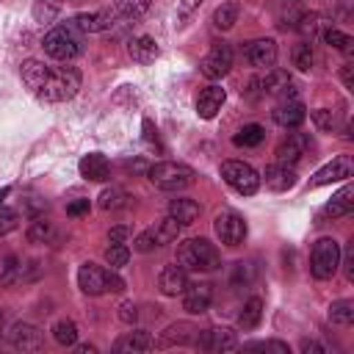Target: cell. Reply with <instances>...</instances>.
I'll use <instances>...</instances> for the list:
<instances>
[{"label":"cell","instance_id":"obj_1","mask_svg":"<svg viewBox=\"0 0 354 354\" xmlns=\"http://www.w3.org/2000/svg\"><path fill=\"white\" fill-rule=\"evenodd\" d=\"M80 88V72L75 66H47L36 97L44 102H66Z\"/></svg>","mask_w":354,"mask_h":354},{"label":"cell","instance_id":"obj_2","mask_svg":"<svg viewBox=\"0 0 354 354\" xmlns=\"http://www.w3.org/2000/svg\"><path fill=\"white\" fill-rule=\"evenodd\" d=\"M177 263L185 271H216L221 266V254L207 238H191L177 246Z\"/></svg>","mask_w":354,"mask_h":354},{"label":"cell","instance_id":"obj_3","mask_svg":"<svg viewBox=\"0 0 354 354\" xmlns=\"http://www.w3.org/2000/svg\"><path fill=\"white\" fill-rule=\"evenodd\" d=\"M147 177L160 191H183V188H188L194 183V169H188L185 163L160 160V163L147 169Z\"/></svg>","mask_w":354,"mask_h":354},{"label":"cell","instance_id":"obj_4","mask_svg":"<svg viewBox=\"0 0 354 354\" xmlns=\"http://www.w3.org/2000/svg\"><path fill=\"white\" fill-rule=\"evenodd\" d=\"M41 47L50 58L55 61H72L77 53H80V36H77V28L69 22V25H55L44 39H41Z\"/></svg>","mask_w":354,"mask_h":354},{"label":"cell","instance_id":"obj_5","mask_svg":"<svg viewBox=\"0 0 354 354\" xmlns=\"http://www.w3.org/2000/svg\"><path fill=\"white\" fill-rule=\"evenodd\" d=\"M340 257H343V252H340V243L335 238L315 241L313 254H310V274L315 279H332L340 268Z\"/></svg>","mask_w":354,"mask_h":354},{"label":"cell","instance_id":"obj_6","mask_svg":"<svg viewBox=\"0 0 354 354\" xmlns=\"http://www.w3.org/2000/svg\"><path fill=\"white\" fill-rule=\"evenodd\" d=\"M221 177L232 191H238L243 196H252L260 188V174L243 160H224L221 163Z\"/></svg>","mask_w":354,"mask_h":354},{"label":"cell","instance_id":"obj_7","mask_svg":"<svg viewBox=\"0 0 354 354\" xmlns=\"http://www.w3.org/2000/svg\"><path fill=\"white\" fill-rule=\"evenodd\" d=\"M230 66H232V47H230L227 41L210 44V50H207V53L202 55V61H199V72H202L205 77H210V80L224 77V75L230 72Z\"/></svg>","mask_w":354,"mask_h":354},{"label":"cell","instance_id":"obj_8","mask_svg":"<svg viewBox=\"0 0 354 354\" xmlns=\"http://www.w3.org/2000/svg\"><path fill=\"white\" fill-rule=\"evenodd\" d=\"M213 230H216V235H218V241L224 246H241L246 241V221L235 210L218 213L216 221H213Z\"/></svg>","mask_w":354,"mask_h":354},{"label":"cell","instance_id":"obj_9","mask_svg":"<svg viewBox=\"0 0 354 354\" xmlns=\"http://www.w3.org/2000/svg\"><path fill=\"white\" fill-rule=\"evenodd\" d=\"M194 346L202 348V351H232V348H238L241 343H238V337H235L232 329L216 326V329H202V332H196Z\"/></svg>","mask_w":354,"mask_h":354},{"label":"cell","instance_id":"obj_10","mask_svg":"<svg viewBox=\"0 0 354 354\" xmlns=\"http://www.w3.org/2000/svg\"><path fill=\"white\" fill-rule=\"evenodd\" d=\"M243 58L254 66V69H271L277 64V41L274 39H254L243 47Z\"/></svg>","mask_w":354,"mask_h":354},{"label":"cell","instance_id":"obj_11","mask_svg":"<svg viewBox=\"0 0 354 354\" xmlns=\"http://www.w3.org/2000/svg\"><path fill=\"white\" fill-rule=\"evenodd\" d=\"M351 171H354V160H351L348 155H337L332 163L321 166V169L313 174V180H310V188H318V185H329V183L346 180V177H351Z\"/></svg>","mask_w":354,"mask_h":354},{"label":"cell","instance_id":"obj_12","mask_svg":"<svg viewBox=\"0 0 354 354\" xmlns=\"http://www.w3.org/2000/svg\"><path fill=\"white\" fill-rule=\"evenodd\" d=\"M8 343L19 351H39L44 346V335L39 326L33 324H25V321H17L11 329H8Z\"/></svg>","mask_w":354,"mask_h":354},{"label":"cell","instance_id":"obj_13","mask_svg":"<svg viewBox=\"0 0 354 354\" xmlns=\"http://www.w3.org/2000/svg\"><path fill=\"white\" fill-rule=\"evenodd\" d=\"M310 147H313V141H310L307 133H288V138H282L279 147H277V160L293 166L307 155Z\"/></svg>","mask_w":354,"mask_h":354},{"label":"cell","instance_id":"obj_14","mask_svg":"<svg viewBox=\"0 0 354 354\" xmlns=\"http://www.w3.org/2000/svg\"><path fill=\"white\" fill-rule=\"evenodd\" d=\"M77 285L88 296H102L108 293V271L97 263H83L77 271Z\"/></svg>","mask_w":354,"mask_h":354},{"label":"cell","instance_id":"obj_15","mask_svg":"<svg viewBox=\"0 0 354 354\" xmlns=\"http://www.w3.org/2000/svg\"><path fill=\"white\" fill-rule=\"evenodd\" d=\"M271 119L279 124V127H299L304 119H307V108L301 100L290 97V100H279V105L271 111Z\"/></svg>","mask_w":354,"mask_h":354},{"label":"cell","instance_id":"obj_16","mask_svg":"<svg viewBox=\"0 0 354 354\" xmlns=\"http://www.w3.org/2000/svg\"><path fill=\"white\" fill-rule=\"evenodd\" d=\"M213 301V285L210 282H194V285H185L183 290V307L191 313V315H199L210 307Z\"/></svg>","mask_w":354,"mask_h":354},{"label":"cell","instance_id":"obj_17","mask_svg":"<svg viewBox=\"0 0 354 354\" xmlns=\"http://www.w3.org/2000/svg\"><path fill=\"white\" fill-rule=\"evenodd\" d=\"M116 14L111 8H102V11H91V14H77L72 19V25L83 33H100V30H108L111 25H116Z\"/></svg>","mask_w":354,"mask_h":354},{"label":"cell","instance_id":"obj_18","mask_svg":"<svg viewBox=\"0 0 354 354\" xmlns=\"http://www.w3.org/2000/svg\"><path fill=\"white\" fill-rule=\"evenodd\" d=\"M224 100H227L224 88L216 86V83H210V86H205V88L199 91V97H196V113H199L202 119H213V116L221 111Z\"/></svg>","mask_w":354,"mask_h":354},{"label":"cell","instance_id":"obj_19","mask_svg":"<svg viewBox=\"0 0 354 354\" xmlns=\"http://www.w3.org/2000/svg\"><path fill=\"white\" fill-rule=\"evenodd\" d=\"M185 285H188V274L180 263H171L158 274V288L163 296H177L185 290Z\"/></svg>","mask_w":354,"mask_h":354},{"label":"cell","instance_id":"obj_20","mask_svg":"<svg viewBox=\"0 0 354 354\" xmlns=\"http://www.w3.org/2000/svg\"><path fill=\"white\" fill-rule=\"evenodd\" d=\"M196 326L194 324H188V321H177V324H171V326H166V332L160 335V340H158V348H169V346H194V340H196Z\"/></svg>","mask_w":354,"mask_h":354},{"label":"cell","instance_id":"obj_21","mask_svg":"<svg viewBox=\"0 0 354 354\" xmlns=\"http://www.w3.org/2000/svg\"><path fill=\"white\" fill-rule=\"evenodd\" d=\"M77 169H80V174H83L86 180H94V183H105V180L111 177V163H108V158H105L102 152H88V155H83Z\"/></svg>","mask_w":354,"mask_h":354},{"label":"cell","instance_id":"obj_22","mask_svg":"<svg viewBox=\"0 0 354 354\" xmlns=\"http://www.w3.org/2000/svg\"><path fill=\"white\" fill-rule=\"evenodd\" d=\"M127 53H130V58L136 64H152L160 55V47H158V41L152 36H144L141 33V36H133L127 41Z\"/></svg>","mask_w":354,"mask_h":354},{"label":"cell","instance_id":"obj_23","mask_svg":"<svg viewBox=\"0 0 354 354\" xmlns=\"http://www.w3.org/2000/svg\"><path fill=\"white\" fill-rule=\"evenodd\" d=\"M266 185L271 191H279V194L288 191V188H293L296 185V169L288 166V163H271L266 169Z\"/></svg>","mask_w":354,"mask_h":354},{"label":"cell","instance_id":"obj_24","mask_svg":"<svg viewBox=\"0 0 354 354\" xmlns=\"http://www.w3.org/2000/svg\"><path fill=\"white\" fill-rule=\"evenodd\" d=\"M199 213H202L199 202H194V199H188V196H177V199L169 202V216L177 218L183 227H185V224H194V221L199 218Z\"/></svg>","mask_w":354,"mask_h":354},{"label":"cell","instance_id":"obj_25","mask_svg":"<svg viewBox=\"0 0 354 354\" xmlns=\"http://www.w3.org/2000/svg\"><path fill=\"white\" fill-rule=\"evenodd\" d=\"M152 346H155V340L149 337V332L136 329V332L122 335V337L113 343V351H149Z\"/></svg>","mask_w":354,"mask_h":354},{"label":"cell","instance_id":"obj_26","mask_svg":"<svg viewBox=\"0 0 354 354\" xmlns=\"http://www.w3.org/2000/svg\"><path fill=\"white\" fill-rule=\"evenodd\" d=\"M348 213H354V188L351 185H346L340 194H335L332 202L324 207V216H329V218H340Z\"/></svg>","mask_w":354,"mask_h":354},{"label":"cell","instance_id":"obj_27","mask_svg":"<svg viewBox=\"0 0 354 354\" xmlns=\"http://www.w3.org/2000/svg\"><path fill=\"white\" fill-rule=\"evenodd\" d=\"M97 205H100V210H105V213H116V210H124V207L130 205V196H127L124 188L111 185V188H105V191L100 194Z\"/></svg>","mask_w":354,"mask_h":354},{"label":"cell","instance_id":"obj_28","mask_svg":"<svg viewBox=\"0 0 354 354\" xmlns=\"http://www.w3.org/2000/svg\"><path fill=\"white\" fill-rule=\"evenodd\" d=\"M47 72V64L44 61H36V58H28L22 66H19V75H22V83L36 94V88L41 86V77Z\"/></svg>","mask_w":354,"mask_h":354},{"label":"cell","instance_id":"obj_29","mask_svg":"<svg viewBox=\"0 0 354 354\" xmlns=\"http://www.w3.org/2000/svg\"><path fill=\"white\" fill-rule=\"evenodd\" d=\"M147 8H149V0H113L111 3V11L116 14V19H138Z\"/></svg>","mask_w":354,"mask_h":354},{"label":"cell","instance_id":"obj_30","mask_svg":"<svg viewBox=\"0 0 354 354\" xmlns=\"http://www.w3.org/2000/svg\"><path fill=\"white\" fill-rule=\"evenodd\" d=\"M260 318H263V299L252 296V299L243 304V310H241V315H238V324H241V329H254V326L260 324Z\"/></svg>","mask_w":354,"mask_h":354},{"label":"cell","instance_id":"obj_31","mask_svg":"<svg viewBox=\"0 0 354 354\" xmlns=\"http://www.w3.org/2000/svg\"><path fill=\"white\" fill-rule=\"evenodd\" d=\"M238 14H241V8H238V3H221L216 11H213V25L218 28V30H230L235 22H238Z\"/></svg>","mask_w":354,"mask_h":354},{"label":"cell","instance_id":"obj_32","mask_svg":"<svg viewBox=\"0 0 354 354\" xmlns=\"http://www.w3.org/2000/svg\"><path fill=\"white\" fill-rule=\"evenodd\" d=\"M266 138V130H263V124H243L235 136H232V144L235 147H257L260 141Z\"/></svg>","mask_w":354,"mask_h":354},{"label":"cell","instance_id":"obj_33","mask_svg":"<svg viewBox=\"0 0 354 354\" xmlns=\"http://www.w3.org/2000/svg\"><path fill=\"white\" fill-rule=\"evenodd\" d=\"M180 230H183V224H180L177 218H171V216H166L163 221H158V224L152 227V232H155V241H158V246H163V243H171V241H177Z\"/></svg>","mask_w":354,"mask_h":354},{"label":"cell","instance_id":"obj_34","mask_svg":"<svg viewBox=\"0 0 354 354\" xmlns=\"http://www.w3.org/2000/svg\"><path fill=\"white\" fill-rule=\"evenodd\" d=\"M324 41L329 44V47H335V50H340V53H346V55H351L354 53V39L348 36V33H343V30H337V28H324Z\"/></svg>","mask_w":354,"mask_h":354},{"label":"cell","instance_id":"obj_35","mask_svg":"<svg viewBox=\"0 0 354 354\" xmlns=\"http://www.w3.org/2000/svg\"><path fill=\"white\" fill-rule=\"evenodd\" d=\"M329 321L337 326H348L354 321V301L351 299H340L329 304Z\"/></svg>","mask_w":354,"mask_h":354},{"label":"cell","instance_id":"obj_36","mask_svg":"<svg viewBox=\"0 0 354 354\" xmlns=\"http://www.w3.org/2000/svg\"><path fill=\"white\" fill-rule=\"evenodd\" d=\"M53 337L58 346H75L77 343V324L69 318H61L53 324Z\"/></svg>","mask_w":354,"mask_h":354},{"label":"cell","instance_id":"obj_37","mask_svg":"<svg viewBox=\"0 0 354 354\" xmlns=\"http://www.w3.org/2000/svg\"><path fill=\"white\" fill-rule=\"evenodd\" d=\"M290 58H293V66H296V69H301V72H310V69H313V64H315V53H313V44H310V41H299V44L293 47Z\"/></svg>","mask_w":354,"mask_h":354},{"label":"cell","instance_id":"obj_38","mask_svg":"<svg viewBox=\"0 0 354 354\" xmlns=\"http://www.w3.org/2000/svg\"><path fill=\"white\" fill-rule=\"evenodd\" d=\"M53 238V224L47 221V218H33L30 221V227H28V241L30 243H47Z\"/></svg>","mask_w":354,"mask_h":354},{"label":"cell","instance_id":"obj_39","mask_svg":"<svg viewBox=\"0 0 354 354\" xmlns=\"http://www.w3.org/2000/svg\"><path fill=\"white\" fill-rule=\"evenodd\" d=\"M61 11V0H36L33 3V17L36 22H53Z\"/></svg>","mask_w":354,"mask_h":354},{"label":"cell","instance_id":"obj_40","mask_svg":"<svg viewBox=\"0 0 354 354\" xmlns=\"http://www.w3.org/2000/svg\"><path fill=\"white\" fill-rule=\"evenodd\" d=\"M127 260H130V249L124 246V243H111L108 249H105V263L116 271V268H122V266H127Z\"/></svg>","mask_w":354,"mask_h":354},{"label":"cell","instance_id":"obj_41","mask_svg":"<svg viewBox=\"0 0 354 354\" xmlns=\"http://www.w3.org/2000/svg\"><path fill=\"white\" fill-rule=\"evenodd\" d=\"M254 274H257V266H254V263H235L230 282H232L235 288H241V285H249V282L254 279Z\"/></svg>","mask_w":354,"mask_h":354},{"label":"cell","instance_id":"obj_42","mask_svg":"<svg viewBox=\"0 0 354 354\" xmlns=\"http://www.w3.org/2000/svg\"><path fill=\"white\" fill-rule=\"evenodd\" d=\"M313 122L318 130H335L337 127V113L329 108H315L313 111Z\"/></svg>","mask_w":354,"mask_h":354},{"label":"cell","instance_id":"obj_43","mask_svg":"<svg viewBox=\"0 0 354 354\" xmlns=\"http://www.w3.org/2000/svg\"><path fill=\"white\" fill-rule=\"evenodd\" d=\"M14 279H22V263L17 257H8L3 263V268H0V285H8Z\"/></svg>","mask_w":354,"mask_h":354},{"label":"cell","instance_id":"obj_44","mask_svg":"<svg viewBox=\"0 0 354 354\" xmlns=\"http://www.w3.org/2000/svg\"><path fill=\"white\" fill-rule=\"evenodd\" d=\"M155 246H158V241H155V232H152V230H144V232L133 241V249H136V252H144V254L152 252Z\"/></svg>","mask_w":354,"mask_h":354},{"label":"cell","instance_id":"obj_45","mask_svg":"<svg viewBox=\"0 0 354 354\" xmlns=\"http://www.w3.org/2000/svg\"><path fill=\"white\" fill-rule=\"evenodd\" d=\"M11 230H17V213L11 207H3L0 205V235H6Z\"/></svg>","mask_w":354,"mask_h":354},{"label":"cell","instance_id":"obj_46","mask_svg":"<svg viewBox=\"0 0 354 354\" xmlns=\"http://www.w3.org/2000/svg\"><path fill=\"white\" fill-rule=\"evenodd\" d=\"M136 318H138L136 304H133V301H122V304H119V321H124V324H136Z\"/></svg>","mask_w":354,"mask_h":354},{"label":"cell","instance_id":"obj_47","mask_svg":"<svg viewBox=\"0 0 354 354\" xmlns=\"http://www.w3.org/2000/svg\"><path fill=\"white\" fill-rule=\"evenodd\" d=\"M246 348H277V351H282V354H288L290 348H288V343H282V340H260V343H246Z\"/></svg>","mask_w":354,"mask_h":354},{"label":"cell","instance_id":"obj_48","mask_svg":"<svg viewBox=\"0 0 354 354\" xmlns=\"http://www.w3.org/2000/svg\"><path fill=\"white\" fill-rule=\"evenodd\" d=\"M122 290H124V279L111 268L108 271V293H122Z\"/></svg>","mask_w":354,"mask_h":354},{"label":"cell","instance_id":"obj_49","mask_svg":"<svg viewBox=\"0 0 354 354\" xmlns=\"http://www.w3.org/2000/svg\"><path fill=\"white\" fill-rule=\"evenodd\" d=\"M66 213H69V216H83V213H88V199H75V202H69V205H66Z\"/></svg>","mask_w":354,"mask_h":354},{"label":"cell","instance_id":"obj_50","mask_svg":"<svg viewBox=\"0 0 354 354\" xmlns=\"http://www.w3.org/2000/svg\"><path fill=\"white\" fill-rule=\"evenodd\" d=\"M124 238H127V227H111L108 243H124Z\"/></svg>","mask_w":354,"mask_h":354},{"label":"cell","instance_id":"obj_51","mask_svg":"<svg viewBox=\"0 0 354 354\" xmlns=\"http://www.w3.org/2000/svg\"><path fill=\"white\" fill-rule=\"evenodd\" d=\"M299 348H301L304 354H310V351H321V354H324V351H326V346H324V343H318V340H307V337L299 343Z\"/></svg>","mask_w":354,"mask_h":354},{"label":"cell","instance_id":"obj_52","mask_svg":"<svg viewBox=\"0 0 354 354\" xmlns=\"http://www.w3.org/2000/svg\"><path fill=\"white\" fill-rule=\"evenodd\" d=\"M343 268H346V277H348V279H354V246H348V249H346Z\"/></svg>","mask_w":354,"mask_h":354},{"label":"cell","instance_id":"obj_53","mask_svg":"<svg viewBox=\"0 0 354 354\" xmlns=\"http://www.w3.org/2000/svg\"><path fill=\"white\" fill-rule=\"evenodd\" d=\"M199 3H202V0H183V3H180V8H177V17H180V19H185V17H188Z\"/></svg>","mask_w":354,"mask_h":354},{"label":"cell","instance_id":"obj_54","mask_svg":"<svg viewBox=\"0 0 354 354\" xmlns=\"http://www.w3.org/2000/svg\"><path fill=\"white\" fill-rule=\"evenodd\" d=\"M351 64H343V69H340V80H343V86L346 88H354V75H351Z\"/></svg>","mask_w":354,"mask_h":354},{"label":"cell","instance_id":"obj_55","mask_svg":"<svg viewBox=\"0 0 354 354\" xmlns=\"http://www.w3.org/2000/svg\"><path fill=\"white\" fill-rule=\"evenodd\" d=\"M77 351H80V354H94L97 348H94V346H88V343H83V346H77Z\"/></svg>","mask_w":354,"mask_h":354},{"label":"cell","instance_id":"obj_56","mask_svg":"<svg viewBox=\"0 0 354 354\" xmlns=\"http://www.w3.org/2000/svg\"><path fill=\"white\" fill-rule=\"evenodd\" d=\"M6 196H8V188H3V191H0V205H3V199H6Z\"/></svg>","mask_w":354,"mask_h":354},{"label":"cell","instance_id":"obj_57","mask_svg":"<svg viewBox=\"0 0 354 354\" xmlns=\"http://www.w3.org/2000/svg\"><path fill=\"white\" fill-rule=\"evenodd\" d=\"M0 324H3V315H0Z\"/></svg>","mask_w":354,"mask_h":354}]
</instances>
